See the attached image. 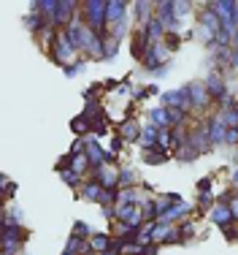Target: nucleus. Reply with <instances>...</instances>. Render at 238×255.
Instances as JSON below:
<instances>
[{
  "mask_svg": "<svg viewBox=\"0 0 238 255\" xmlns=\"http://www.w3.org/2000/svg\"><path fill=\"white\" fill-rule=\"evenodd\" d=\"M84 11H87V16H84V25H87L92 33L100 35L103 33V22L108 19V3H100V0H89V3H84Z\"/></svg>",
  "mask_w": 238,
  "mask_h": 255,
  "instance_id": "1",
  "label": "nucleus"
},
{
  "mask_svg": "<svg viewBox=\"0 0 238 255\" xmlns=\"http://www.w3.org/2000/svg\"><path fill=\"white\" fill-rule=\"evenodd\" d=\"M73 44L68 41V35L65 33H54V60L57 63H63V65H68L71 60H73Z\"/></svg>",
  "mask_w": 238,
  "mask_h": 255,
  "instance_id": "2",
  "label": "nucleus"
},
{
  "mask_svg": "<svg viewBox=\"0 0 238 255\" xmlns=\"http://www.w3.org/2000/svg\"><path fill=\"white\" fill-rule=\"evenodd\" d=\"M187 95H190V103L195 101V106L198 109H203V106H209V90H206V84H187Z\"/></svg>",
  "mask_w": 238,
  "mask_h": 255,
  "instance_id": "3",
  "label": "nucleus"
},
{
  "mask_svg": "<svg viewBox=\"0 0 238 255\" xmlns=\"http://www.w3.org/2000/svg\"><path fill=\"white\" fill-rule=\"evenodd\" d=\"M211 220L217 223V226H222V228H228L230 223L236 220L233 217V212H230V206H225V204H217L214 209H211Z\"/></svg>",
  "mask_w": 238,
  "mask_h": 255,
  "instance_id": "4",
  "label": "nucleus"
},
{
  "mask_svg": "<svg viewBox=\"0 0 238 255\" xmlns=\"http://www.w3.org/2000/svg\"><path fill=\"white\" fill-rule=\"evenodd\" d=\"M225 133H228V125H225L222 117H217V120H211V123H209L206 136H209L211 141H225Z\"/></svg>",
  "mask_w": 238,
  "mask_h": 255,
  "instance_id": "5",
  "label": "nucleus"
},
{
  "mask_svg": "<svg viewBox=\"0 0 238 255\" xmlns=\"http://www.w3.org/2000/svg\"><path fill=\"white\" fill-rule=\"evenodd\" d=\"M125 11H127V5L122 3V0H111L108 3V22H117V25H122V19H125Z\"/></svg>",
  "mask_w": 238,
  "mask_h": 255,
  "instance_id": "6",
  "label": "nucleus"
},
{
  "mask_svg": "<svg viewBox=\"0 0 238 255\" xmlns=\"http://www.w3.org/2000/svg\"><path fill=\"white\" fill-rule=\"evenodd\" d=\"M152 35V44H157V38H162L165 35V25H162L157 16H152L149 22H146V38Z\"/></svg>",
  "mask_w": 238,
  "mask_h": 255,
  "instance_id": "7",
  "label": "nucleus"
},
{
  "mask_svg": "<svg viewBox=\"0 0 238 255\" xmlns=\"http://www.w3.org/2000/svg\"><path fill=\"white\" fill-rule=\"evenodd\" d=\"M206 90H209V95H214V98H228V95H225V84H222V79L219 76H209L206 79Z\"/></svg>",
  "mask_w": 238,
  "mask_h": 255,
  "instance_id": "8",
  "label": "nucleus"
},
{
  "mask_svg": "<svg viewBox=\"0 0 238 255\" xmlns=\"http://www.w3.org/2000/svg\"><path fill=\"white\" fill-rule=\"evenodd\" d=\"M103 196H106V187H103L100 182H92V185L84 187V198H87V201H97V204H100Z\"/></svg>",
  "mask_w": 238,
  "mask_h": 255,
  "instance_id": "9",
  "label": "nucleus"
},
{
  "mask_svg": "<svg viewBox=\"0 0 238 255\" xmlns=\"http://www.w3.org/2000/svg\"><path fill=\"white\" fill-rule=\"evenodd\" d=\"M84 149H87V152H84V155H87L89 157V163H97V166H100V163L103 160H106V152H103V149H100V144H97V141H89L87 144V147H84Z\"/></svg>",
  "mask_w": 238,
  "mask_h": 255,
  "instance_id": "10",
  "label": "nucleus"
},
{
  "mask_svg": "<svg viewBox=\"0 0 238 255\" xmlns=\"http://www.w3.org/2000/svg\"><path fill=\"white\" fill-rule=\"evenodd\" d=\"M76 8V3H71V0H65V3H60L57 5V14H54V22L57 25H65V22L71 19V11Z\"/></svg>",
  "mask_w": 238,
  "mask_h": 255,
  "instance_id": "11",
  "label": "nucleus"
},
{
  "mask_svg": "<svg viewBox=\"0 0 238 255\" xmlns=\"http://www.w3.org/2000/svg\"><path fill=\"white\" fill-rule=\"evenodd\" d=\"M119 49V38L117 35H103V57H114Z\"/></svg>",
  "mask_w": 238,
  "mask_h": 255,
  "instance_id": "12",
  "label": "nucleus"
},
{
  "mask_svg": "<svg viewBox=\"0 0 238 255\" xmlns=\"http://www.w3.org/2000/svg\"><path fill=\"white\" fill-rule=\"evenodd\" d=\"M108 245H111V239H108L106 234H92V239H89V247H92L95 253H106Z\"/></svg>",
  "mask_w": 238,
  "mask_h": 255,
  "instance_id": "13",
  "label": "nucleus"
},
{
  "mask_svg": "<svg viewBox=\"0 0 238 255\" xmlns=\"http://www.w3.org/2000/svg\"><path fill=\"white\" fill-rule=\"evenodd\" d=\"M152 120H155V128H168L170 125L168 109H155V112H152Z\"/></svg>",
  "mask_w": 238,
  "mask_h": 255,
  "instance_id": "14",
  "label": "nucleus"
},
{
  "mask_svg": "<svg viewBox=\"0 0 238 255\" xmlns=\"http://www.w3.org/2000/svg\"><path fill=\"white\" fill-rule=\"evenodd\" d=\"M87 166H89V157H87V155H73V160H71V171L84 174V171H87Z\"/></svg>",
  "mask_w": 238,
  "mask_h": 255,
  "instance_id": "15",
  "label": "nucleus"
},
{
  "mask_svg": "<svg viewBox=\"0 0 238 255\" xmlns=\"http://www.w3.org/2000/svg\"><path fill=\"white\" fill-rule=\"evenodd\" d=\"M141 138H144V144H149V149L152 147H157V128L155 125H144V130H141Z\"/></svg>",
  "mask_w": 238,
  "mask_h": 255,
  "instance_id": "16",
  "label": "nucleus"
},
{
  "mask_svg": "<svg viewBox=\"0 0 238 255\" xmlns=\"http://www.w3.org/2000/svg\"><path fill=\"white\" fill-rule=\"evenodd\" d=\"M119 138H130V141H133V138H138V125L133 123V120H130V123H125L119 128Z\"/></svg>",
  "mask_w": 238,
  "mask_h": 255,
  "instance_id": "17",
  "label": "nucleus"
},
{
  "mask_svg": "<svg viewBox=\"0 0 238 255\" xmlns=\"http://www.w3.org/2000/svg\"><path fill=\"white\" fill-rule=\"evenodd\" d=\"M176 155H179V160L190 163V160H195V157H198V149H192V144H181V149H179Z\"/></svg>",
  "mask_w": 238,
  "mask_h": 255,
  "instance_id": "18",
  "label": "nucleus"
},
{
  "mask_svg": "<svg viewBox=\"0 0 238 255\" xmlns=\"http://www.w3.org/2000/svg\"><path fill=\"white\" fill-rule=\"evenodd\" d=\"M89 125H92V120H89V117H76V120H73V130H76V133H87L89 130Z\"/></svg>",
  "mask_w": 238,
  "mask_h": 255,
  "instance_id": "19",
  "label": "nucleus"
},
{
  "mask_svg": "<svg viewBox=\"0 0 238 255\" xmlns=\"http://www.w3.org/2000/svg\"><path fill=\"white\" fill-rule=\"evenodd\" d=\"M24 22H27V27H30V30H41V27L46 25V19H44V16H38V14H30Z\"/></svg>",
  "mask_w": 238,
  "mask_h": 255,
  "instance_id": "20",
  "label": "nucleus"
},
{
  "mask_svg": "<svg viewBox=\"0 0 238 255\" xmlns=\"http://www.w3.org/2000/svg\"><path fill=\"white\" fill-rule=\"evenodd\" d=\"M60 174H63V179L68 182V185H76V182H79V174L71 171V168H60Z\"/></svg>",
  "mask_w": 238,
  "mask_h": 255,
  "instance_id": "21",
  "label": "nucleus"
},
{
  "mask_svg": "<svg viewBox=\"0 0 238 255\" xmlns=\"http://www.w3.org/2000/svg\"><path fill=\"white\" fill-rule=\"evenodd\" d=\"M225 144H238V128H228V133H225Z\"/></svg>",
  "mask_w": 238,
  "mask_h": 255,
  "instance_id": "22",
  "label": "nucleus"
},
{
  "mask_svg": "<svg viewBox=\"0 0 238 255\" xmlns=\"http://www.w3.org/2000/svg\"><path fill=\"white\" fill-rule=\"evenodd\" d=\"M76 236H79V239H87V236H92V234H89V226H81V223H76Z\"/></svg>",
  "mask_w": 238,
  "mask_h": 255,
  "instance_id": "23",
  "label": "nucleus"
},
{
  "mask_svg": "<svg viewBox=\"0 0 238 255\" xmlns=\"http://www.w3.org/2000/svg\"><path fill=\"white\" fill-rule=\"evenodd\" d=\"M165 46H168V49H179V35H176V33H170V35H165Z\"/></svg>",
  "mask_w": 238,
  "mask_h": 255,
  "instance_id": "24",
  "label": "nucleus"
},
{
  "mask_svg": "<svg viewBox=\"0 0 238 255\" xmlns=\"http://www.w3.org/2000/svg\"><path fill=\"white\" fill-rule=\"evenodd\" d=\"M195 234V228L190 226V223H187V226H181V239H184V236H192Z\"/></svg>",
  "mask_w": 238,
  "mask_h": 255,
  "instance_id": "25",
  "label": "nucleus"
},
{
  "mask_svg": "<svg viewBox=\"0 0 238 255\" xmlns=\"http://www.w3.org/2000/svg\"><path fill=\"white\" fill-rule=\"evenodd\" d=\"M230 212H233V217H238V196H233V201H230Z\"/></svg>",
  "mask_w": 238,
  "mask_h": 255,
  "instance_id": "26",
  "label": "nucleus"
},
{
  "mask_svg": "<svg viewBox=\"0 0 238 255\" xmlns=\"http://www.w3.org/2000/svg\"><path fill=\"white\" fill-rule=\"evenodd\" d=\"M119 179H122V182H133V171H122Z\"/></svg>",
  "mask_w": 238,
  "mask_h": 255,
  "instance_id": "27",
  "label": "nucleus"
},
{
  "mask_svg": "<svg viewBox=\"0 0 238 255\" xmlns=\"http://www.w3.org/2000/svg\"><path fill=\"white\" fill-rule=\"evenodd\" d=\"M230 65H233V68H238V49L230 54Z\"/></svg>",
  "mask_w": 238,
  "mask_h": 255,
  "instance_id": "28",
  "label": "nucleus"
},
{
  "mask_svg": "<svg viewBox=\"0 0 238 255\" xmlns=\"http://www.w3.org/2000/svg\"><path fill=\"white\" fill-rule=\"evenodd\" d=\"M103 255H117V250H111V253H103Z\"/></svg>",
  "mask_w": 238,
  "mask_h": 255,
  "instance_id": "29",
  "label": "nucleus"
},
{
  "mask_svg": "<svg viewBox=\"0 0 238 255\" xmlns=\"http://www.w3.org/2000/svg\"><path fill=\"white\" fill-rule=\"evenodd\" d=\"M233 182H236V185H238V171H236V177H233Z\"/></svg>",
  "mask_w": 238,
  "mask_h": 255,
  "instance_id": "30",
  "label": "nucleus"
},
{
  "mask_svg": "<svg viewBox=\"0 0 238 255\" xmlns=\"http://www.w3.org/2000/svg\"><path fill=\"white\" fill-rule=\"evenodd\" d=\"M65 255H76V253H65Z\"/></svg>",
  "mask_w": 238,
  "mask_h": 255,
  "instance_id": "31",
  "label": "nucleus"
},
{
  "mask_svg": "<svg viewBox=\"0 0 238 255\" xmlns=\"http://www.w3.org/2000/svg\"><path fill=\"white\" fill-rule=\"evenodd\" d=\"M236 112H238V106H236Z\"/></svg>",
  "mask_w": 238,
  "mask_h": 255,
  "instance_id": "32",
  "label": "nucleus"
}]
</instances>
